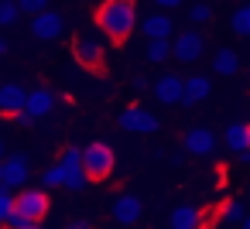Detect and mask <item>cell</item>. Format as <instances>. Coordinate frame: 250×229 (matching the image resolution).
I'll return each mask as SVG.
<instances>
[{
  "label": "cell",
  "mask_w": 250,
  "mask_h": 229,
  "mask_svg": "<svg viewBox=\"0 0 250 229\" xmlns=\"http://www.w3.org/2000/svg\"><path fill=\"white\" fill-rule=\"evenodd\" d=\"M24 103H28V89L21 86V82H4L0 86V116H18L21 110H24Z\"/></svg>",
  "instance_id": "obj_11"
},
{
  "label": "cell",
  "mask_w": 250,
  "mask_h": 229,
  "mask_svg": "<svg viewBox=\"0 0 250 229\" xmlns=\"http://www.w3.org/2000/svg\"><path fill=\"white\" fill-rule=\"evenodd\" d=\"M240 229H250V215H247V219H243V222H240Z\"/></svg>",
  "instance_id": "obj_34"
},
{
  "label": "cell",
  "mask_w": 250,
  "mask_h": 229,
  "mask_svg": "<svg viewBox=\"0 0 250 229\" xmlns=\"http://www.w3.org/2000/svg\"><path fill=\"white\" fill-rule=\"evenodd\" d=\"M65 229H89V226H86V222H79V219H76V222H69V226H65Z\"/></svg>",
  "instance_id": "obj_32"
},
{
  "label": "cell",
  "mask_w": 250,
  "mask_h": 229,
  "mask_svg": "<svg viewBox=\"0 0 250 229\" xmlns=\"http://www.w3.org/2000/svg\"><path fill=\"white\" fill-rule=\"evenodd\" d=\"M18 18H21V7L14 4V0H0V24L7 28V24H14Z\"/></svg>",
  "instance_id": "obj_25"
},
{
  "label": "cell",
  "mask_w": 250,
  "mask_h": 229,
  "mask_svg": "<svg viewBox=\"0 0 250 229\" xmlns=\"http://www.w3.org/2000/svg\"><path fill=\"white\" fill-rule=\"evenodd\" d=\"M185 18H188V24H192V28H202V24H209V21H212V7L206 4V0H195V4L188 7V14H185Z\"/></svg>",
  "instance_id": "obj_22"
},
{
  "label": "cell",
  "mask_w": 250,
  "mask_h": 229,
  "mask_svg": "<svg viewBox=\"0 0 250 229\" xmlns=\"http://www.w3.org/2000/svg\"><path fill=\"white\" fill-rule=\"evenodd\" d=\"M182 151L192 157H209L216 151V134L209 127H188L182 134Z\"/></svg>",
  "instance_id": "obj_7"
},
{
  "label": "cell",
  "mask_w": 250,
  "mask_h": 229,
  "mask_svg": "<svg viewBox=\"0 0 250 229\" xmlns=\"http://www.w3.org/2000/svg\"><path fill=\"white\" fill-rule=\"evenodd\" d=\"M154 4H158L161 11H175V7L182 4V0H154Z\"/></svg>",
  "instance_id": "obj_30"
},
{
  "label": "cell",
  "mask_w": 250,
  "mask_h": 229,
  "mask_svg": "<svg viewBox=\"0 0 250 229\" xmlns=\"http://www.w3.org/2000/svg\"><path fill=\"white\" fill-rule=\"evenodd\" d=\"M202 52H206V35H202L199 28L178 31V35L171 38V58H175V62L192 65V62H199V58H202Z\"/></svg>",
  "instance_id": "obj_3"
},
{
  "label": "cell",
  "mask_w": 250,
  "mask_h": 229,
  "mask_svg": "<svg viewBox=\"0 0 250 229\" xmlns=\"http://www.w3.org/2000/svg\"><path fill=\"white\" fill-rule=\"evenodd\" d=\"M144 58L151 65H165L171 58V38H151L147 48H144Z\"/></svg>",
  "instance_id": "obj_20"
},
{
  "label": "cell",
  "mask_w": 250,
  "mask_h": 229,
  "mask_svg": "<svg viewBox=\"0 0 250 229\" xmlns=\"http://www.w3.org/2000/svg\"><path fill=\"white\" fill-rule=\"evenodd\" d=\"M147 86H151V82H147V79H144V76H137V79H134V89H137V93H144V89H147Z\"/></svg>",
  "instance_id": "obj_31"
},
{
  "label": "cell",
  "mask_w": 250,
  "mask_h": 229,
  "mask_svg": "<svg viewBox=\"0 0 250 229\" xmlns=\"http://www.w3.org/2000/svg\"><path fill=\"white\" fill-rule=\"evenodd\" d=\"M171 229H202V212L195 205H178L171 212Z\"/></svg>",
  "instance_id": "obj_18"
},
{
  "label": "cell",
  "mask_w": 250,
  "mask_h": 229,
  "mask_svg": "<svg viewBox=\"0 0 250 229\" xmlns=\"http://www.w3.org/2000/svg\"><path fill=\"white\" fill-rule=\"evenodd\" d=\"M28 222H31V219H28V215H21V212L14 209V212H11V219L4 222V229H24Z\"/></svg>",
  "instance_id": "obj_27"
},
{
  "label": "cell",
  "mask_w": 250,
  "mask_h": 229,
  "mask_svg": "<svg viewBox=\"0 0 250 229\" xmlns=\"http://www.w3.org/2000/svg\"><path fill=\"white\" fill-rule=\"evenodd\" d=\"M4 52H7V41H4V38H0V55H4Z\"/></svg>",
  "instance_id": "obj_35"
},
{
  "label": "cell",
  "mask_w": 250,
  "mask_h": 229,
  "mask_svg": "<svg viewBox=\"0 0 250 229\" xmlns=\"http://www.w3.org/2000/svg\"><path fill=\"white\" fill-rule=\"evenodd\" d=\"M18 7H21V14H42V11H48V0H18Z\"/></svg>",
  "instance_id": "obj_26"
},
{
  "label": "cell",
  "mask_w": 250,
  "mask_h": 229,
  "mask_svg": "<svg viewBox=\"0 0 250 229\" xmlns=\"http://www.w3.org/2000/svg\"><path fill=\"white\" fill-rule=\"evenodd\" d=\"M11 212H14V191L7 185H0V226L11 219Z\"/></svg>",
  "instance_id": "obj_24"
},
{
  "label": "cell",
  "mask_w": 250,
  "mask_h": 229,
  "mask_svg": "<svg viewBox=\"0 0 250 229\" xmlns=\"http://www.w3.org/2000/svg\"><path fill=\"white\" fill-rule=\"evenodd\" d=\"M212 72H216V76H233V72H240V55H236L233 48H219V52L212 55Z\"/></svg>",
  "instance_id": "obj_19"
},
{
  "label": "cell",
  "mask_w": 250,
  "mask_h": 229,
  "mask_svg": "<svg viewBox=\"0 0 250 229\" xmlns=\"http://www.w3.org/2000/svg\"><path fill=\"white\" fill-rule=\"evenodd\" d=\"M59 164L65 168V188H72V191H83L86 188V171H83V147H65L62 151V157H59Z\"/></svg>",
  "instance_id": "obj_8"
},
{
  "label": "cell",
  "mask_w": 250,
  "mask_h": 229,
  "mask_svg": "<svg viewBox=\"0 0 250 229\" xmlns=\"http://www.w3.org/2000/svg\"><path fill=\"white\" fill-rule=\"evenodd\" d=\"M113 219L120 222V226H134L137 219H141V198L137 195H120L117 202H113Z\"/></svg>",
  "instance_id": "obj_15"
},
{
  "label": "cell",
  "mask_w": 250,
  "mask_h": 229,
  "mask_svg": "<svg viewBox=\"0 0 250 229\" xmlns=\"http://www.w3.org/2000/svg\"><path fill=\"white\" fill-rule=\"evenodd\" d=\"M209 89H212L209 76H188V79H185V89H182V106L202 103V99L209 96Z\"/></svg>",
  "instance_id": "obj_16"
},
{
  "label": "cell",
  "mask_w": 250,
  "mask_h": 229,
  "mask_svg": "<svg viewBox=\"0 0 250 229\" xmlns=\"http://www.w3.org/2000/svg\"><path fill=\"white\" fill-rule=\"evenodd\" d=\"M0 161H4V140H0Z\"/></svg>",
  "instance_id": "obj_37"
},
{
  "label": "cell",
  "mask_w": 250,
  "mask_h": 229,
  "mask_svg": "<svg viewBox=\"0 0 250 229\" xmlns=\"http://www.w3.org/2000/svg\"><path fill=\"white\" fill-rule=\"evenodd\" d=\"M42 185L45 188H59V185H65V168L55 161L52 168H45V174H42Z\"/></svg>",
  "instance_id": "obj_23"
},
{
  "label": "cell",
  "mask_w": 250,
  "mask_h": 229,
  "mask_svg": "<svg viewBox=\"0 0 250 229\" xmlns=\"http://www.w3.org/2000/svg\"><path fill=\"white\" fill-rule=\"evenodd\" d=\"M24 110L38 120V116H48L52 110H55V93L52 89H45V86H38V89H31L28 93V103H24Z\"/></svg>",
  "instance_id": "obj_14"
},
{
  "label": "cell",
  "mask_w": 250,
  "mask_h": 229,
  "mask_svg": "<svg viewBox=\"0 0 250 229\" xmlns=\"http://www.w3.org/2000/svg\"><path fill=\"white\" fill-rule=\"evenodd\" d=\"M182 89H185V79L182 76H158L154 82H151V93H154V99L158 103H165V106H171V103H182Z\"/></svg>",
  "instance_id": "obj_12"
},
{
  "label": "cell",
  "mask_w": 250,
  "mask_h": 229,
  "mask_svg": "<svg viewBox=\"0 0 250 229\" xmlns=\"http://www.w3.org/2000/svg\"><path fill=\"white\" fill-rule=\"evenodd\" d=\"M223 144H226L229 151H236V154L250 151V123H247V120H240V123H229V127L223 130Z\"/></svg>",
  "instance_id": "obj_17"
},
{
  "label": "cell",
  "mask_w": 250,
  "mask_h": 229,
  "mask_svg": "<svg viewBox=\"0 0 250 229\" xmlns=\"http://www.w3.org/2000/svg\"><path fill=\"white\" fill-rule=\"evenodd\" d=\"M120 127H124L127 134H154V130L161 127V120H158L154 113L141 110V106H127V110L120 113Z\"/></svg>",
  "instance_id": "obj_10"
},
{
  "label": "cell",
  "mask_w": 250,
  "mask_h": 229,
  "mask_svg": "<svg viewBox=\"0 0 250 229\" xmlns=\"http://www.w3.org/2000/svg\"><path fill=\"white\" fill-rule=\"evenodd\" d=\"M96 24L106 38L127 41L137 28V0H103L96 11Z\"/></svg>",
  "instance_id": "obj_1"
},
{
  "label": "cell",
  "mask_w": 250,
  "mask_h": 229,
  "mask_svg": "<svg viewBox=\"0 0 250 229\" xmlns=\"http://www.w3.org/2000/svg\"><path fill=\"white\" fill-rule=\"evenodd\" d=\"M31 120H35V116H31L28 110H21L18 116H11V123H14V127H31Z\"/></svg>",
  "instance_id": "obj_29"
},
{
  "label": "cell",
  "mask_w": 250,
  "mask_h": 229,
  "mask_svg": "<svg viewBox=\"0 0 250 229\" xmlns=\"http://www.w3.org/2000/svg\"><path fill=\"white\" fill-rule=\"evenodd\" d=\"M226 219H229V222H243V219H247L243 205H240V202H229V209H226Z\"/></svg>",
  "instance_id": "obj_28"
},
{
  "label": "cell",
  "mask_w": 250,
  "mask_h": 229,
  "mask_svg": "<svg viewBox=\"0 0 250 229\" xmlns=\"http://www.w3.org/2000/svg\"><path fill=\"white\" fill-rule=\"evenodd\" d=\"M240 161H243V164H250V151H243V154H240Z\"/></svg>",
  "instance_id": "obj_33"
},
{
  "label": "cell",
  "mask_w": 250,
  "mask_h": 229,
  "mask_svg": "<svg viewBox=\"0 0 250 229\" xmlns=\"http://www.w3.org/2000/svg\"><path fill=\"white\" fill-rule=\"evenodd\" d=\"M24 229H42V226H38V222H28V226H24Z\"/></svg>",
  "instance_id": "obj_36"
},
{
  "label": "cell",
  "mask_w": 250,
  "mask_h": 229,
  "mask_svg": "<svg viewBox=\"0 0 250 229\" xmlns=\"http://www.w3.org/2000/svg\"><path fill=\"white\" fill-rule=\"evenodd\" d=\"M65 31V18L59 11H42L31 18V35L38 41H59V35Z\"/></svg>",
  "instance_id": "obj_9"
},
{
  "label": "cell",
  "mask_w": 250,
  "mask_h": 229,
  "mask_svg": "<svg viewBox=\"0 0 250 229\" xmlns=\"http://www.w3.org/2000/svg\"><path fill=\"white\" fill-rule=\"evenodd\" d=\"M48 191L45 188H31V185H24L21 191H14V209L21 212V215H28L31 222H42L45 215H48Z\"/></svg>",
  "instance_id": "obj_4"
},
{
  "label": "cell",
  "mask_w": 250,
  "mask_h": 229,
  "mask_svg": "<svg viewBox=\"0 0 250 229\" xmlns=\"http://www.w3.org/2000/svg\"><path fill=\"white\" fill-rule=\"evenodd\" d=\"M72 55H76L79 65H86V69H100V65H103V41H100L96 35L79 31V35L72 38Z\"/></svg>",
  "instance_id": "obj_6"
},
{
  "label": "cell",
  "mask_w": 250,
  "mask_h": 229,
  "mask_svg": "<svg viewBox=\"0 0 250 229\" xmlns=\"http://www.w3.org/2000/svg\"><path fill=\"white\" fill-rule=\"evenodd\" d=\"M31 178V161L24 154H11L0 161V185H7L11 191H21Z\"/></svg>",
  "instance_id": "obj_5"
},
{
  "label": "cell",
  "mask_w": 250,
  "mask_h": 229,
  "mask_svg": "<svg viewBox=\"0 0 250 229\" xmlns=\"http://www.w3.org/2000/svg\"><path fill=\"white\" fill-rule=\"evenodd\" d=\"M141 35L151 41V38H175V21L171 14H147L141 21Z\"/></svg>",
  "instance_id": "obj_13"
},
{
  "label": "cell",
  "mask_w": 250,
  "mask_h": 229,
  "mask_svg": "<svg viewBox=\"0 0 250 229\" xmlns=\"http://www.w3.org/2000/svg\"><path fill=\"white\" fill-rule=\"evenodd\" d=\"M229 31L236 38H250V4H240L233 14H229Z\"/></svg>",
  "instance_id": "obj_21"
},
{
  "label": "cell",
  "mask_w": 250,
  "mask_h": 229,
  "mask_svg": "<svg viewBox=\"0 0 250 229\" xmlns=\"http://www.w3.org/2000/svg\"><path fill=\"white\" fill-rule=\"evenodd\" d=\"M113 164H117V154H113V147L103 144V140H93V144L83 151V171H86L89 181L110 178V174H113Z\"/></svg>",
  "instance_id": "obj_2"
}]
</instances>
